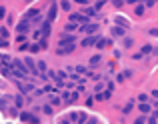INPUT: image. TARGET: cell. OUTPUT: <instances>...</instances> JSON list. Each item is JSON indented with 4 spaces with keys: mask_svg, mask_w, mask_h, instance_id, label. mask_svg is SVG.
<instances>
[{
    "mask_svg": "<svg viewBox=\"0 0 158 124\" xmlns=\"http://www.w3.org/2000/svg\"><path fill=\"white\" fill-rule=\"evenodd\" d=\"M68 18H70V22H72V24H86V22H88V18H86L84 14H78V12H72Z\"/></svg>",
    "mask_w": 158,
    "mask_h": 124,
    "instance_id": "cell-1",
    "label": "cell"
},
{
    "mask_svg": "<svg viewBox=\"0 0 158 124\" xmlns=\"http://www.w3.org/2000/svg\"><path fill=\"white\" fill-rule=\"evenodd\" d=\"M24 66H26V72H30V74H34V76H38V70H36V64H34V60L32 58H24Z\"/></svg>",
    "mask_w": 158,
    "mask_h": 124,
    "instance_id": "cell-2",
    "label": "cell"
},
{
    "mask_svg": "<svg viewBox=\"0 0 158 124\" xmlns=\"http://www.w3.org/2000/svg\"><path fill=\"white\" fill-rule=\"evenodd\" d=\"M68 44H76V38H74L72 34H64L58 40V46H68Z\"/></svg>",
    "mask_w": 158,
    "mask_h": 124,
    "instance_id": "cell-3",
    "label": "cell"
},
{
    "mask_svg": "<svg viewBox=\"0 0 158 124\" xmlns=\"http://www.w3.org/2000/svg\"><path fill=\"white\" fill-rule=\"evenodd\" d=\"M20 120L26 122V124H38L40 122L36 116H32V114H28V112H22V114H20Z\"/></svg>",
    "mask_w": 158,
    "mask_h": 124,
    "instance_id": "cell-4",
    "label": "cell"
},
{
    "mask_svg": "<svg viewBox=\"0 0 158 124\" xmlns=\"http://www.w3.org/2000/svg\"><path fill=\"white\" fill-rule=\"evenodd\" d=\"M56 10H58V6L56 4H50V8H48V14H46V22H54L56 20Z\"/></svg>",
    "mask_w": 158,
    "mask_h": 124,
    "instance_id": "cell-5",
    "label": "cell"
},
{
    "mask_svg": "<svg viewBox=\"0 0 158 124\" xmlns=\"http://www.w3.org/2000/svg\"><path fill=\"white\" fill-rule=\"evenodd\" d=\"M80 30L82 32H88V34H96V32H98V24H84Z\"/></svg>",
    "mask_w": 158,
    "mask_h": 124,
    "instance_id": "cell-6",
    "label": "cell"
},
{
    "mask_svg": "<svg viewBox=\"0 0 158 124\" xmlns=\"http://www.w3.org/2000/svg\"><path fill=\"white\" fill-rule=\"evenodd\" d=\"M74 46H76V44H68V46H58V54H60V56L70 54V52L74 50Z\"/></svg>",
    "mask_w": 158,
    "mask_h": 124,
    "instance_id": "cell-7",
    "label": "cell"
},
{
    "mask_svg": "<svg viewBox=\"0 0 158 124\" xmlns=\"http://www.w3.org/2000/svg\"><path fill=\"white\" fill-rule=\"evenodd\" d=\"M96 42H98V36H86L82 40V46H94Z\"/></svg>",
    "mask_w": 158,
    "mask_h": 124,
    "instance_id": "cell-8",
    "label": "cell"
},
{
    "mask_svg": "<svg viewBox=\"0 0 158 124\" xmlns=\"http://www.w3.org/2000/svg\"><path fill=\"white\" fill-rule=\"evenodd\" d=\"M28 30H30V22H28V20H22V22L18 24V32L20 34H26Z\"/></svg>",
    "mask_w": 158,
    "mask_h": 124,
    "instance_id": "cell-9",
    "label": "cell"
},
{
    "mask_svg": "<svg viewBox=\"0 0 158 124\" xmlns=\"http://www.w3.org/2000/svg\"><path fill=\"white\" fill-rule=\"evenodd\" d=\"M50 30H52L50 22H44V24H42V28H40V34H44V38H46V36H50Z\"/></svg>",
    "mask_w": 158,
    "mask_h": 124,
    "instance_id": "cell-10",
    "label": "cell"
},
{
    "mask_svg": "<svg viewBox=\"0 0 158 124\" xmlns=\"http://www.w3.org/2000/svg\"><path fill=\"white\" fill-rule=\"evenodd\" d=\"M14 104H16V108H20V106L24 104V96H22V94H18V96H14Z\"/></svg>",
    "mask_w": 158,
    "mask_h": 124,
    "instance_id": "cell-11",
    "label": "cell"
},
{
    "mask_svg": "<svg viewBox=\"0 0 158 124\" xmlns=\"http://www.w3.org/2000/svg\"><path fill=\"white\" fill-rule=\"evenodd\" d=\"M140 112H142V114H148V112H150V106H148V102H140Z\"/></svg>",
    "mask_w": 158,
    "mask_h": 124,
    "instance_id": "cell-12",
    "label": "cell"
},
{
    "mask_svg": "<svg viewBox=\"0 0 158 124\" xmlns=\"http://www.w3.org/2000/svg\"><path fill=\"white\" fill-rule=\"evenodd\" d=\"M38 14H40V12L36 10V8H32V10H28V12H26V18H24V20H28V18H34V16H38Z\"/></svg>",
    "mask_w": 158,
    "mask_h": 124,
    "instance_id": "cell-13",
    "label": "cell"
},
{
    "mask_svg": "<svg viewBox=\"0 0 158 124\" xmlns=\"http://www.w3.org/2000/svg\"><path fill=\"white\" fill-rule=\"evenodd\" d=\"M18 86H20L22 92H32V90H34V86H32V84H18Z\"/></svg>",
    "mask_w": 158,
    "mask_h": 124,
    "instance_id": "cell-14",
    "label": "cell"
},
{
    "mask_svg": "<svg viewBox=\"0 0 158 124\" xmlns=\"http://www.w3.org/2000/svg\"><path fill=\"white\" fill-rule=\"evenodd\" d=\"M112 34H114V36H124V28L114 26V28H112Z\"/></svg>",
    "mask_w": 158,
    "mask_h": 124,
    "instance_id": "cell-15",
    "label": "cell"
},
{
    "mask_svg": "<svg viewBox=\"0 0 158 124\" xmlns=\"http://www.w3.org/2000/svg\"><path fill=\"white\" fill-rule=\"evenodd\" d=\"M100 60H102V58H100L98 54L92 56V58H90V66H98V64H100Z\"/></svg>",
    "mask_w": 158,
    "mask_h": 124,
    "instance_id": "cell-16",
    "label": "cell"
},
{
    "mask_svg": "<svg viewBox=\"0 0 158 124\" xmlns=\"http://www.w3.org/2000/svg\"><path fill=\"white\" fill-rule=\"evenodd\" d=\"M150 52H152V46H150V44H146V46H142V52H140V56L150 54Z\"/></svg>",
    "mask_w": 158,
    "mask_h": 124,
    "instance_id": "cell-17",
    "label": "cell"
},
{
    "mask_svg": "<svg viewBox=\"0 0 158 124\" xmlns=\"http://www.w3.org/2000/svg\"><path fill=\"white\" fill-rule=\"evenodd\" d=\"M60 6H62V10H66V12H68L70 8H72V4H70L68 0H62V4H60Z\"/></svg>",
    "mask_w": 158,
    "mask_h": 124,
    "instance_id": "cell-18",
    "label": "cell"
},
{
    "mask_svg": "<svg viewBox=\"0 0 158 124\" xmlns=\"http://www.w3.org/2000/svg\"><path fill=\"white\" fill-rule=\"evenodd\" d=\"M134 12H136L138 16H142V14H144V4H138V6L134 8Z\"/></svg>",
    "mask_w": 158,
    "mask_h": 124,
    "instance_id": "cell-19",
    "label": "cell"
},
{
    "mask_svg": "<svg viewBox=\"0 0 158 124\" xmlns=\"http://www.w3.org/2000/svg\"><path fill=\"white\" fill-rule=\"evenodd\" d=\"M132 106H134V102L130 100V102H128L126 106H124V114H128V112H130V110H132Z\"/></svg>",
    "mask_w": 158,
    "mask_h": 124,
    "instance_id": "cell-20",
    "label": "cell"
},
{
    "mask_svg": "<svg viewBox=\"0 0 158 124\" xmlns=\"http://www.w3.org/2000/svg\"><path fill=\"white\" fill-rule=\"evenodd\" d=\"M94 14H96L94 8H86V10H84V16H94Z\"/></svg>",
    "mask_w": 158,
    "mask_h": 124,
    "instance_id": "cell-21",
    "label": "cell"
},
{
    "mask_svg": "<svg viewBox=\"0 0 158 124\" xmlns=\"http://www.w3.org/2000/svg\"><path fill=\"white\" fill-rule=\"evenodd\" d=\"M6 36H8V30H6V28H0V40L6 38Z\"/></svg>",
    "mask_w": 158,
    "mask_h": 124,
    "instance_id": "cell-22",
    "label": "cell"
},
{
    "mask_svg": "<svg viewBox=\"0 0 158 124\" xmlns=\"http://www.w3.org/2000/svg\"><path fill=\"white\" fill-rule=\"evenodd\" d=\"M76 28H78V24H72V22H70L68 26H66V30H68V32H72V30H76Z\"/></svg>",
    "mask_w": 158,
    "mask_h": 124,
    "instance_id": "cell-23",
    "label": "cell"
},
{
    "mask_svg": "<svg viewBox=\"0 0 158 124\" xmlns=\"http://www.w3.org/2000/svg\"><path fill=\"white\" fill-rule=\"evenodd\" d=\"M138 100H140V102H148L150 98H148V94H140V96H138Z\"/></svg>",
    "mask_w": 158,
    "mask_h": 124,
    "instance_id": "cell-24",
    "label": "cell"
},
{
    "mask_svg": "<svg viewBox=\"0 0 158 124\" xmlns=\"http://www.w3.org/2000/svg\"><path fill=\"white\" fill-rule=\"evenodd\" d=\"M106 44H108V42H106V40H100V38H98V42H96V46H98V48H104V46H106Z\"/></svg>",
    "mask_w": 158,
    "mask_h": 124,
    "instance_id": "cell-25",
    "label": "cell"
},
{
    "mask_svg": "<svg viewBox=\"0 0 158 124\" xmlns=\"http://www.w3.org/2000/svg\"><path fill=\"white\" fill-rule=\"evenodd\" d=\"M42 110H44V114H52V106H42Z\"/></svg>",
    "mask_w": 158,
    "mask_h": 124,
    "instance_id": "cell-26",
    "label": "cell"
},
{
    "mask_svg": "<svg viewBox=\"0 0 158 124\" xmlns=\"http://www.w3.org/2000/svg\"><path fill=\"white\" fill-rule=\"evenodd\" d=\"M134 124H146V118H144V116L136 118V120H134Z\"/></svg>",
    "mask_w": 158,
    "mask_h": 124,
    "instance_id": "cell-27",
    "label": "cell"
},
{
    "mask_svg": "<svg viewBox=\"0 0 158 124\" xmlns=\"http://www.w3.org/2000/svg\"><path fill=\"white\" fill-rule=\"evenodd\" d=\"M124 46L130 48V46H132V38H124Z\"/></svg>",
    "mask_w": 158,
    "mask_h": 124,
    "instance_id": "cell-28",
    "label": "cell"
},
{
    "mask_svg": "<svg viewBox=\"0 0 158 124\" xmlns=\"http://www.w3.org/2000/svg\"><path fill=\"white\" fill-rule=\"evenodd\" d=\"M116 22H118V24H122L124 28H128V22H126V20H124V18H118V20H116Z\"/></svg>",
    "mask_w": 158,
    "mask_h": 124,
    "instance_id": "cell-29",
    "label": "cell"
},
{
    "mask_svg": "<svg viewBox=\"0 0 158 124\" xmlns=\"http://www.w3.org/2000/svg\"><path fill=\"white\" fill-rule=\"evenodd\" d=\"M74 2L80 4V6H86V4H88V0H74Z\"/></svg>",
    "mask_w": 158,
    "mask_h": 124,
    "instance_id": "cell-30",
    "label": "cell"
},
{
    "mask_svg": "<svg viewBox=\"0 0 158 124\" xmlns=\"http://www.w3.org/2000/svg\"><path fill=\"white\" fill-rule=\"evenodd\" d=\"M112 4H114V6H118V8H120V6H122L124 2H122V0H112Z\"/></svg>",
    "mask_w": 158,
    "mask_h": 124,
    "instance_id": "cell-31",
    "label": "cell"
},
{
    "mask_svg": "<svg viewBox=\"0 0 158 124\" xmlns=\"http://www.w3.org/2000/svg\"><path fill=\"white\" fill-rule=\"evenodd\" d=\"M30 50H32V52H38V50H40V46H38V44H32Z\"/></svg>",
    "mask_w": 158,
    "mask_h": 124,
    "instance_id": "cell-32",
    "label": "cell"
},
{
    "mask_svg": "<svg viewBox=\"0 0 158 124\" xmlns=\"http://www.w3.org/2000/svg\"><path fill=\"white\" fill-rule=\"evenodd\" d=\"M76 72H80V74H84V72H86V68H84V66H76Z\"/></svg>",
    "mask_w": 158,
    "mask_h": 124,
    "instance_id": "cell-33",
    "label": "cell"
},
{
    "mask_svg": "<svg viewBox=\"0 0 158 124\" xmlns=\"http://www.w3.org/2000/svg\"><path fill=\"white\" fill-rule=\"evenodd\" d=\"M16 40H18V42H24V40H26V34H18V38H16Z\"/></svg>",
    "mask_w": 158,
    "mask_h": 124,
    "instance_id": "cell-34",
    "label": "cell"
},
{
    "mask_svg": "<svg viewBox=\"0 0 158 124\" xmlns=\"http://www.w3.org/2000/svg\"><path fill=\"white\" fill-rule=\"evenodd\" d=\"M4 16H6V10H4V8L0 6V18H4Z\"/></svg>",
    "mask_w": 158,
    "mask_h": 124,
    "instance_id": "cell-35",
    "label": "cell"
},
{
    "mask_svg": "<svg viewBox=\"0 0 158 124\" xmlns=\"http://www.w3.org/2000/svg\"><path fill=\"white\" fill-rule=\"evenodd\" d=\"M150 34H152V36H158V28H152V30H150Z\"/></svg>",
    "mask_w": 158,
    "mask_h": 124,
    "instance_id": "cell-36",
    "label": "cell"
},
{
    "mask_svg": "<svg viewBox=\"0 0 158 124\" xmlns=\"http://www.w3.org/2000/svg\"><path fill=\"white\" fill-rule=\"evenodd\" d=\"M154 2L156 0H146V6H154Z\"/></svg>",
    "mask_w": 158,
    "mask_h": 124,
    "instance_id": "cell-37",
    "label": "cell"
},
{
    "mask_svg": "<svg viewBox=\"0 0 158 124\" xmlns=\"http://www.w3.org/2000/svg\"><path fill=\"white\" fill-rule=\"evenodd\" d=\"M148 124H158V122H156V118H150V120H148Z\"/></svg>",
    "mask_w": 158,
    "mask_h": 124,
    "instance_id": "cell-38",
    "label": "cell"
},
{
    "mask_svg": "<svg viewBox=\"0 0 158 124\" xmlns=\"http://www.w3.org/2000/svg\"><path fill=\"white\" fill-rule=\"evenodd\" d=\"M84 124H96V120H94V118H92V120H86Z\"/></svg>",
    "mask_w": 158,
    "mask_h": 124,
    "instance_id": "cell-39",
    "label": "cell"
},
{
    "mask_svg": "<svg viewBox=\"0 0 158 124\" xmlns=\"http://www.w3.org/2000/svg\"><path fill=\"white\" fill-rule=\"evenodd\" d=\"M138 0H126V4H136Z\"/></svg>",
    "mask_w": 158,
    "mask_h": 124,
    "instance_id": "cell-40",
    "label": "cell"
},
{
    "mask_svg": "<svg viewBox=\"0 0 158 124\" xmlns=\"http://www.w3.org/2000/svg\"><path fill=\"white\" fill-rule=\"evenodd\" d=\"M58 124H70V120H60Z\"/></svg>",
    "mask_w": 158,
    "mask_h": 124,
    "instance_id": "cell-41",
    "label": "cell"
},
{
    "mask_svg": "<svg viewBox=\"0 0 158 124\" xmlns=\"http://www.w3.org/2000/svg\"><path fill=\"white\" fill-rule=\"evenodd\" d=\"M156 108H158V100H156Z\"/></svg>",
    "mask_w": 158,
    "mask_h": 124,
    "instance_id": "cell-42",
    "label": "cell"
}]
</instances>
